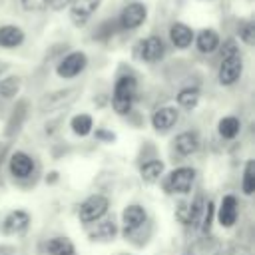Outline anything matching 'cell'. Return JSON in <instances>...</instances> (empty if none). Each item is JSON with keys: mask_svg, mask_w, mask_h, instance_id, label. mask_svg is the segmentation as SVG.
<instances>
[{"mask_svg": "<svg viewBox=\"0 0 255 255\" xmlns=\"http://www.w3.org/2000/svg\"><path fill=\"white\" fill-rule=\"evenodd\" d=\"M135 94H137V82L133 76H122L118 78L116 86H114V96H112V106L114 110L124 116L131 110V104L135 100Z\"/></svg>", "mask_w": 255, "mask_h": 255, "instance_id": "obj_1", "label": "cell"}, {"mask_svg": "<svg viewBox=\"0 0 255 255\" xmlns=\"http://www.w3.org/2000/svg\"><path fill=\"white\" fill-rule=\"evenodd\" d=\"M145 18H147V8L143 2H128L116 20L120 30H135L145 22Z\"/></svg>", "mask_w": 255, "mask_h": 255, "instance_id": "obj_2", "label": "cell"}, {"mask_svg": "<svg viewBox=\"0 0 255 255\" xmlns=\"http://www.w3.org/2000/svg\"><path fill=\"white\" fill-rule=\"evenodd\" d=\"M241 72H243V58H241L239 52H235L231 56H223L221 58V66H219V74H217L219 84L221 86L235 84L239 80Z\"/></svg>", "mask_w": 255, "mask_h": 255, "instance_id": "obj_3", "label": "cell"}, {"mask_svg": "<svg viewBox=\"0 0 255 255\" xmlns=\"http://www.w3.org/2000/svg\"><path fill=\"white\" fill-rule=\"evenodd\" d=\"M78 94H80V90H78V88L56 90V92H52V94H46V96L40 100L38 108H40V112H42V114H46V112H54V110H60V108H64V106H68V104H72V102L76 100V96H78Z\"/></svg>", "mask_w": 255, "mask_h": 255, "instance_id": "obj_4", "label": "cell"}, {"mask_svg": "<svg viewBox=\"0 0 255 255\" xmlns=\"http://www.w3.org/2000/svg\"><path fill=\"white\" fill-rule=\"evenodd\" d=\"M108 197L106 195H100V193H94L90 195L82 205H80V219L84 223H92V221H98L106 211H108Z\"/></svg>", "mask_w": 255, "mask_h": 255, "instance_id": "obj_5", "label": "cell"}, {"mask_svg": "<svg viewBox=\"0 0 255 255\" xmlns=\"http://www.w3.org/2000/svg\"><path fill=\"white\" fill-rule=\"evenodd\" d=\"M88 66V58L84 52H70L68 56H64V60L58 64L56 74L60 78H76L78 74L84 72V68Z\"/></svg>", "mask_w": 255, "mask_h": 255, "instance_id": "obj_6", "label": "cell"}, {"mask_svg": "<svg viewBox=\"0 0 255 255\" xmlns=\"http://www.w3.org/2000/svg\"><path fill=\"white\" fill-rule=\"evenodd\" d=\"M102 0H72L70 2V20L76 26H84L100 8Z\"/></svg>", "mask_w": 255, "mask_h": 255, "instance_id": "obj_7", "label": "cell"}, {"mask_svg": "<svg viewBox=\"0 0 255 255\" xmlns=\"http://www.w3.org/2000/svg\"><path fill=\"white\" fill-rule=\"evenodd\" d=\"M135 52L143 62H157L165 54V44L159 36H147L137 44Z\"/></svg>", "mask_w": 255, "mask_h": 255, "instance_id": "obj_8", "label": "cell"}, {"mask_svg": "<svg viewBox=\"0 0 255 255\" xmlns=\"http://www.w3.org/2000/svg\"><path fill=\"white\" fill-rule=\"evenodd\" d=\"M195 179V169L191 167H179L175 171H171L169 179H167V187L175 193H187L193 185Z\"/></svg>", "mask_w": 255, "mask_h": 255, "instance_id": "obj_9", "label": "cell"}, {"mask_svg": "<svg viewBox=\"0 0 255 255\" xmlns=\"http://www.w3.org/2000/svg\"><path fill=\"white\" fill-rule=\"evenodd\" d=\"M193 38H195L193 36V30L187 24H183V22L171 24V28H169V40H171V44L175 48H179V50L189 48L191 42H193Z\"/></svg>", "mask_w": 255, "mask_h": 255, "instance_id": "obj_10", "label": "cell"}, {"mask_svg": "<svg viewBox=\"0 0 255 255\" xmlns=\"http://www.w3.org/2000/svg\"><path fill=\"white\" fill-rule=\"evenodd\" d=\"M28 225H30V215L26 211H22V209H16V211L6 215V219H4V233L16 235V233L26 231Z\"/></svg>", "mask_w": 255, "mask_h": 255, "instance_id": "obj_11", "label": "cell"}, {"mask_svg": "<svg viewBox=\"0 0 255 255\" xmlns=\"http://www.w3.org/2000/svg\"><path fill=\"white\" fill-rule=\"evenodd\" d=\"M177 122V110L171 108V106H165V108H159L153 116H151V124L157 131H167L169 128H173Z\"/></svg>", "mask_w": 255, "mask_h": 255, "instance_id": "obj_12", "label": "cell"}, {"mask_svg": "<svg viewBox=\"0 0 255 255\" xmlns=\"http://www.w3.org/2000/svg\"><path fill=\"white\" fill-rule=\"evenodd\" d=\"M34 169V161L28 153L24 151H16L12 157H10V171L14 177H28Z\"/></svg>", "mask_w": 255, "mask_h": 255, "instance_id": "obj_13", "label": "cell"}, {"mask_svg": "<svg viewBox=\"0 0 255 255\" xmlns=\"http://www.w3.org/2000/svg\"><path fill=\"white\" fill-rule=\"evenodd\" d=\"M217 217H219L221 227H233V223L237 221V201L233 195H225L221 199Z\"/></svg>", "mask_w": 255, "mask_h": 255, "instance_id": "obj_14", "label": "cell"}, {"mask_svg": "<svg viewBox=\"0 0 255 255\" xmlns=\"http://www.w3.org/2000/svg\"><path fill=\"white\" fill-rule=\"evenodd\" d=\"M122 219H124V231H126V235H128V233H131L133 229L141 227V223L145 221V211H143V207H139V205H128V207L124 209V213H122Z\"/></svg>", "mask_w": 255, "mask_h": 255, "instance_id": "obj_15", "label": "cell"}, {"mask_svg": "<svg viewBox=\"0 0 255 255\" xmlns=\"http://www.w3.org/2000/svg\"><path fill=\"white\" fill-rule=\"evenodd\" d=\"M24 42V32L22 28L14 24H4L0 26V46L2 48H18Z\"/></svg>", "mask_w": 255, "mask_h": 255, "instance_id": "obj_16", "label": "cell"}, {"mask_svg": "<svg viewBox=\"0 0 255 255\" xmlns=\"http://www.w3.org/2000/svg\"><path fill=\"white\" fill-rule=\"evenodd\" d=\"M193 40H195V46H197V50L201 54H211L219 46V34L215 30H211V28H203L197 34V38H193Z\"/></svg>", "mask_w": 255, "mask_h": 255, "instance_id": "obj_17", "label": "cell"}, {"mask_svg": "<svg viewBox=\"0 0 255 255\" xmlns=\"http://www.w3.org/2000/svg\"><path fill=\"white\" fill-rule=\"evenodd\" d=\"M173 143H175L177 153H181V155H189V153H193V151L199 147L197 133H193V131H183V133H179Z\"/></svg>", "mask_w": 255, "mask_h": 255, "instance_id": "obj_18", "label": "cell"}, {"mask_svg": "<svg viewBox=\"0 0 255 255\" xmlns=\"http://www.w3.org/2000/svg\"><path fill=\"white\" fill-rule=\"evenodd\" d=\"M116 223L112 219H106V221H98L94 223L90 229H88V235L92 239H112L116 235Z\"/></svg>", "mask_w": 255, "mask_h": 255, "instance_id": "obj_19", "label": "cell"}, {"mask_svg": "<svg viewBox=\"0 0 255 255\" xmlns=\"http://www.w3.org/2000/svg\"><path fill=\"white\" fill-rule=\"evenodd\" d=\"M46 251L50 255H76V249L70 239L66 237H52L46 243Z\"/></svg>", "mask_w": 255, "mask_h": 255, "instance_id": "obj_20", "label": "cell"}, {"mask_svg": "<svg viewBox=\"0 0 255 255\" xmlns=\"http://www.w3.org/2000/svg\"><path fill=\"white\" fill-rule=\"evenodd\" d=\"M239 128H241V124H239V120L233 118V116H227V118L219 120V133H221L223 137H227V139L235 137V135L239 133Z\"/></svg>", "mask_w": 255, "mask_h": 255, "instance_id": "obj_21", "label": "cell"}, {"mask_svg": "<svg viewBox=\"0 0 255 255\" xmlns=\"http://www.w3.org/2000/svg\"><path fill=\"white\" fill-rule=\"evenodd\" d=\"M116 30H120V28H118V20H116V18H108V20H104V22L96 28L94 38H96V40H110V38L116 34Z\"/></svg>", "mask_w": 255, "mask_h": 255, "instance_id": "obj_22", "label": "cell"}, {"mask_svg": "<svg viewBox=\"0 0 255 255\" xmlns=\"http://www.w3.org/2000/svg\"><path fill=\"white\" fill-rule=\"evenodd\" d=\"M197 102H199V92H197L195 88H183V90L177 94V104H179L181 108H185V110L195 108Z\"/></svg>", "mask_w": 255, "mask_h": 255, "instance_id": "obj_23", "label": "cell"}, {"mask_svg": "<svg viewBox=\"0 0 255 255\" xmlns=\"http://www.w3.org/2000/svg\"><path fill=\"white\" fill-rule=\"evenodd\" d=\"M92 128H94V124H92V118L88 114H78V116L72 118V129H74V133L88 135L92 131Z\"/></svg>", "mask_w": 255, "mask_h": 255, "instance_id": "obj_24", "label": "cell"}, {"mask_svg": "<svg viewBox=\"0 0 255 255\" xmlns=\"http://www.w3.org/2000/svg\"><path fill=\"white\" fill-rule=\"evenodd\" d=\"M20 78L18 76H8V78H4V80H0V96L2 98H14L16 94H18V90H20Z\"/></svg>", "mask_w": 255, "mask_h": 255, "instance_id": "obj_25", "label": "cell"}, {"mask_svg": "<svg viewBox=\"0 0 255 255\" xmlns=\"http://www.w3.org/2000/svg\"><path fill=\"white\" fill-rule=\"evenodd\" d=\"M161 173H163V163L157 161V159L147 161V163H143V167H141V177H143L145 181H149V183H151V181H157Z\"/></svg>", "mask_w": 255, "mask_h": 255, "instance_id": "obj_26", "label": "cell"}, {"mask_svg": "<svg viewBox=\"0 0 255 255\" xmlns=\"http://www.w3.org/2000/svg\"><path fill=\"white\" fill-rule=\"evenodd\" d=\"M237 34H239V38L247 46H253L255 44V24L251 20H241L239 26H237Z\"/></svg>", "mask_w": 255, "mask_h": 255, "instance_id": "obj_27", "label": "cell"}, {"mask_svg": "<svg viewBox=\"0 0 255 255\" xmlns=\"http://www.w3.org/2000/svg\"><path fill=\"white\" fill-rule=\"evenodd\" d=\"M243 191L245 195H251L255 191V161L249 159L245 163V171H243Z\"/></svg>", "mask_w": 255, "mask_h": 255, "instance_id": "obj_28", "label": "cell"}, {"mask_svg": "<svg viewBox=\"0 0 255 255\" xmlns=\"http://www.w3.org/2000/svg\"><path fill=\"white\" fill-rule=\"evenodd\" d=\"M211 217H213V203L211 201H207L205 203V207H203V215H201V231H207L209 229V225H211Z\"/></svg>", "mask_w": 255, "mask_h": 255, "instance_id": "obj_29", "label": "cell"}, {"mask_svg": "<svg viewBox=\"0 0 255 255\" xmlns=\"http://www.w3.org/2000/svg\"><path fill=\"white\" fill-rule=\"evenodd\" d=\"M20 2H22L24 10H44L50 4V0H20Z\"/></svg>", "mask_w": 255, "mask_h": 255, "instance_id": "obj_30", "label": "cell"}, {"mask_svg": "<svg viewBox=\"0 0 255 255\" xmlns=\"http://www.w3.org/2000/svg\"><path fill=\"white\" fill-rule=\"evenodd\" d=\"M70 2H72V0H50L48 8H52V10H64V8L70 6Z\"/></svg>", "mask_w": 255, "mask_h": 255, "instance_id": "obj_31", "label": "cell"}, {"mask_svg": "<svg viewBox=\"0 0 255 255\" xmlns=\"http://www.w3.org/2000/svg\"><path fill=\"white\" fill-rule=\"evenodd\" d=\"M0 255H16V249L12 245H0Z\"/></svg>", "mask_w": 255, "mask_h": 255, "instance_id": "obj_32", "label": "cell"}, {"mask_svg": "<svg viewBox=\"0 0 255 255\" xmlns=\"http://www.w3.org/2000/svg\"><path fill=\"white\" fill-rule=\"evenodd\" d=\"M96 137H100V139H110V141H112L116 135L110 133V131H102V129H100V131H96Z\"/></svg>", "mask_w": 255, "mask_h": 255, "instance_id": "obj_33", "label": "cell"}, {"mask_svg": "<svg viewBox=\"0 0 255 255\" xmlns=\"http://www.w3.org/2000/svg\"><path fill=\"white\" fill-rule=\"evenodd\" d=\"M6 68H8V66H6V64H4V62H0V74H2V72H4V70H6Z\"/></svg>", "mask_w": 255, "mask_h": 255, "instance_id": "obj_34", "label": "cell"}]
</instances>
